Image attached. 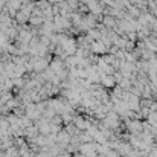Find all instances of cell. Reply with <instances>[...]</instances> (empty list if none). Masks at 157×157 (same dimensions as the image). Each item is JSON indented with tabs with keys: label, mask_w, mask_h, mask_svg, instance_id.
<instances>
[{
	"label": "cell",
	"mask_w": 157,
	"mask_h": 157,
	"mask_svg": "<svg viewBox=\"0 0 157 157\" xmlns=\"http://www.w3.org/2000/svg\"><path fill=\"white\" fill-rule=\"evenodd\" d=\"M128 11L133 14V15H140V12H139V9L134 8V6H128Z\"/></svg>",
	"instance_id": "17"
},
{
	"label": "cell",
	"mask_w": 157,
	"mask_h": 157,
	"mask_svg": "<svg viewBox=\"0 0 157 157\" xmlns=\"http://www.w3.org/2000/svg\"><path fill=\"white\" fill-rule=\"evenodd\" d=\"M5 3H6V2H5V0H0V9L3 8V5H5Z\"/></svg>",
	"instance_id": "28"
},
{
	"label": "cell",
	"mask_w": 157,
	"mask_h": 157,
	"mask_svg": "<svg viewBox=\"0 0 157 157\" xmlns=\"http://www.w3.org/2000/svg\"><path fill=\"white\" fill-rule=\"evenodd\" d=\"M119 2H121L122 5H125V6H127V8H128V6H131V3H130V0H119Z\"/></svg>",
	"instance_id": "24"
},
{
	"label": "cell",
	"mask_w": 157,
	"mask_h": 157,
	"mask_svg": "<svg viewBox=\"0 0 157 157\" xmlns=\"http://www.w3.org/2000/svg\"><path fill=\"white\" fill-rule=\"evenodd\" d=\"M115 46H117V47H127V46H128V43H127L125 38H119V40L116 41Z\"/></svg>",
	"instance_id": "13"
},
{
	"label": "cell",
	"mask_w": 157,
	"mask_h": 157,
	"mask_svg": "<svg viewBox=\"0 0 157 157\" xmlns=\"http://www.w3.org/2000/svg\"><path fill=\"white\" fill-rule=\"evenodd\" d=\"M93 2H95V0H81V3H87V5H90Z\"/></svg>",
	"instance_id": "27"
},
{
	"label": "cell",
	"mask_w": 157,
	"mask_h": 157,
	"mask_svg": "<svg viewBox=\"0 0 157 157\" xmlns=\"http://www.w3.org/2000/svg\"><path fill=\"white\" fill-rule=\"evenodd\" d=\"M87 8L90 9V12L93 14V15H98V14H101V11H102L101 5H99V3H96V2H93V3H90V5H87Z\"/></svg>",
	"instance_id": "3"
},
{
	"label": "cell",
	"mask_w": 157,
	"mask_h": 157,
	"mask_svg": "<svg viewBox=\"0 0 157 157\" xmlns=\"http://www.w3.org/2000/svg\"><path fill=\"white\" fill-rule=\"evenodd\" d=\"M0 95H2V90H0Z\"/></svg>",
	"instance_id": "30"
},
{
	"label": "cell",
	"mask_w": 157,
	"mask_h": 157,
	"mask_svg": "<svg viewBox=\"0 0 157 157\" xmlns=\"http://www.w3.org/2000/svg\"><path fill=\"white\" fill-rule=\"evenodd\" d=\"M61 69H63V66H61V61L55 60V61L52 63V70H53V72L60 73V72H61Z\"/></svg>",
	"instance_id": "8"
},
{
	"label": "cell",
	"mask_w": 157,
	"mask_h": 157,
	"mask_svg": "<svg viewBox=\"0 0 157 157\" xmlns=\"http://www.w3.org/2000/svg\"><path fill=\"white\" fill-rule=\"evenodd\" d=\"M44 14H46V15H47V17H51V15H52V9H51V8H49V6H47V8L44 9Z\"/></svg>",
	"instance_id": "23"
},
{
	"label": "cell",
	"mask_w": 157,
	"mask_h": 157,
	"mask_svg": "<svg viewBox=\"0 0 157 157\" xmlns=\"http://www.w3.org/2000/svg\"><path fill=\"white\" fill-rule=\"evenodd\" d=\"M38 6H40L41 9H46L49 5H47V2H44V0H40V2H38Z\"/></svg>",
	"instance_id": "21"
},
{
	"label": "cell",
	"mask_w": 157,
	"mask_h": 157,
	"mask_svg": "<svg viewBox=\"0 0 157 157\" xmlns=\"http://www.w3.org/2000/svg\"><path fill=\"white\" fill-rule=\"evenodd\" d=\"M121 86L122 87H130V81L127 80V78H122V80H121Z\"/></svg>",
	"instance_id": "19"
},
{
	"label": "cell",
	"mask_w": 157,
	"mask_h": 157,
	"mask_svg": "<svg viewBox=\"0 0 157 157\" xmlns=\"http://www.w3.org/2000/svg\"><path fill=\"white\" fill-rule=\"evenodd\" d=\"M125 58H127L128 61H133V60H134V57L131 55V53H125Z\"/></svg>",
	"instance_id": "25"
},
{
	"label": "cell",
	"mask_w": 157,
	"mask_h": 157,
	"mask_svg": "<svg viewBox=\"0 0 157 157\" xmlns=\"http://www.w3.org/2000/svg\"><path fill=\"white\" fill-rule=\"evenodd\" d=\"M80 60H81V58L72 55V57L67 58V64H69V66H75V64H78V63H80Z\"/></svg>",
	"instance_id": "9"
},
{
	"label": "cell",
	"mask_w": 157,
	"mask_h": 157,
	"mask_svg": "<svg viewBox=\"0 0 157 157\" xmlns=\"http://www.w3.org/2000/svg\"><path fill=\"white\" fill-rule=\"evenodd\" d=\"M18 38H20L23 43H28L29 40H32V34L31 32H26V31H22L20 35H18Z\"/></svg>",
	"instance_id": "6"
},
{
	"label": "cell",
	"mask_w": 157,
	"mask_h": 157,
	"mask_svg": "<svg viewBox=\"0 0 157 157\" xmlns=\"http://www.w3.org/2000/svg\"><path fill=\"white\" fill-rule=\"evenodd\" d=\"M102 84H104L105 87H113L115 86V78H111V76H107V75H102Z\"/></svg>",
	"instance_id": "4"
},
{
	"label": "cell",
	"mask_w": 157,
	"mask_h": 157,
	"mask_svg": "<svg viewBox=\"0 0 157 157\" xmlns=\"http://www.w3.org/2000/svg\"><path fill=\"white\" fill-rule=\"evenodd\" d=\"M58 140H60V142H67V140H69V139H67V134L61 133L60 136H58Z\"/></svg>",
	"instance_id": "20"
},
{
	"label": "cell",
	"mask_w": 157,
	"mask_h": 157,
	"mask_svg": "<svg viewBox=\"0 0 157 157\" xmlns=\"http://www.w3.org/2000/svg\"><path fill=\"white\" fill-rule=\"evenodd\" d=\"M145 44H146V47L150 49V51H157V46L156 44H153L150 40H145Z\"/></svg>",
	"instance_id": "16"
},
{
	"label": "cell",
	"mask_w": 157,
	"mask_h": 157,
	"mask_svg": "<svg viewBox=\"0 0 157 157\" xmlns=\"http://www.w3.org/2000/svg\"><path fill=\"white\" fill-rule=\"evenodd\" d=\"M49 2H51V3H60L61 0H49Z\"/></svg>",
	"instance_id": "29"
},
{
	"label": "cell",
	"mask_w": 157,
	"mask_h": 157,
	"mask_svg": "<svg viewBox=\"0 0 157 157\" xmlns=\"http://www.w3.org/2000/svg\"><path fill=\"white\" fill-rule=\"evenodd\" d=\"M128 37L131 38V40H134V38H136V32H130V34H128Z\"/></svg>",
	"instance_id": "26"
},
{
	"label": "cell",
	"mask_w": 157,
	"mask_h": 157,
	"mask_svg": "<svg viewBox=\"0 0 157 157\" xmlns=\"http://www.w3.org/2000/svg\"><path fill=\"white\" fill-rule=\"evenodd\" d=\"M102 22H104V24H105V26H108V28H115L116 26V23H115V20H113L111 17H105Z\"/></svg>",
	"instance_id": "10"
},
{
	"label": "cell",
	"mask_w": 157,
	"mask_h": 157,
	"mask_svg": "<svg viewBox=\"0 0 157 157\" xmlns=\"http://www.w3.org/2000/svg\"><path fill=\"white\" fill-rule=\"evenodd\" d=\"M29 22H31L32 24H41V23H44V18L43 17H31Z\"/></svg>",
	"instance_id": "11"
},
{
	"label": "cell",
	"mask_w": 157,
	"mask_h": 157,
	"mask_svg": "<svg viewBox=\"0 0 157 157\" xmlns=\"http://www.w3.org/2000/svg\"><path fill=\"white\" fill-rule=\"evenodd\" d=\"M17 20H18V22H26V20H28V17L24 15V14L18 12V14H17Z\"/></svg>",
	"instance_id": "18"
},
{
	"label": "cell",
	"mask_w": 157,
	"mask_h": 157,
	"mask_svg": "<svg viewBox=\"0 0 157 157\" xmlns=\"http://www.w3.org/2000/svg\"><path fill=\"white\" fill-rule=\"evenodd\" d=\"M130 3H136L137 6L144 8V2H142V0H130Z\"/></svg>",
	"instance_id": "22"
},
{
	"label": "cell",
	"mask_w": 157,
	"mask_h": 157,
	"mask_svg": "<svg viewBox=\"0 0 157 157\" xmlns=\"http://www.w3.org/2000/svg\"><path fill=\"white\" fill-rule=\"evenodd\" d=\"M40 130H41V133H49V131H51V127H49L46 122H43L40 125Z\"/></svg>",
	"instance_id": "15"
},
{
	"label": "cell",
	"mask_w": 157,
	"mask_h": 157,
	"mask_svg": "<svg viewBox=\"0 0 157 157\" xmlns=\"http://www.w3.org/2000/svg\"><path fill=\"white\" fill-rule=\"evenodd\" d=\"M75 124H76L78 128H89V124H87L84 119H81V117H78V119L75 121Z\"/></svg>",
	"instance_id": "7"
},
{
	"label": "cell",
	"mask_w": 157,
	"mask_h": 157,
	"mask_svg": "<svg viewBox=\"0 0 157 157\" xmlns=\"http://www.w3.org/2000/svg\"><path fill=\"white\" fill-rule=\"evenodd\" d=\"M46 66H47V61L43 60V58L34 63V69H35V70H43V69H46Z\"/></svg>",
	"instance_id": "5"
},
{
	"label": "cell",
	"mask_w": 157,
	"mask_h": 157,
	"mask_svg": "<svg viewBox=\"0 0 157 157\" xmlns=\"http://www.w3.org/2000/svg\"><path fill=\"white\" fill-rule=\"evenodd\" d=\"M6 3H8V9H9V12H11L12 15L15 14L17 9H22V2H20V0H8Z\"/></svg>",
	"instance_id": "1"
},
{
	"label": "cell",
	"mask_w": 157,
	"mask_h": 157,
	"mask_svg": "<svg viewBox=\"0 0 157 157\" xmlns=\"http://www.w3.org/2000/svg\"><path fill=\"white\" fill-rule=\"evenodd\" d=\"M130 128H131V130H137V131H139V130H142V125H140V122L134 121V122H131V124H130Z\"/></svg>",
	"instance_id": "14"
},
{
	"label": "cell",
	"mask_w": 157,
	"mask_h": 157,
	"mask_svg": "<svg viewBox=\"0 0 157 157\" xmlns=\"http://www.w3.org/2000/svg\"><path fill=\"white\" fill-rule=\"evenodd\" d=\"M92 52H95V53H105L107 52V47L102 44L99 40H98L95 43H92Z\"/></svg>",
	"instance_id": "2"
},
{
	"label": "cell",
	"mask_w": 157,
	"mask_h": 157,
	"mask_svg": "<svg viewBox=\"0 0 157 157\" xmlns=\"http://www.w3.org/2000/svg\"><path fill=\"white\" fill-rule=\"evenodd\" d=\"M150 122H151V125L154 127V128H157V113H151L150 115Z\"/></svg>",
	"instance_id": "12"
}]
</instances>
